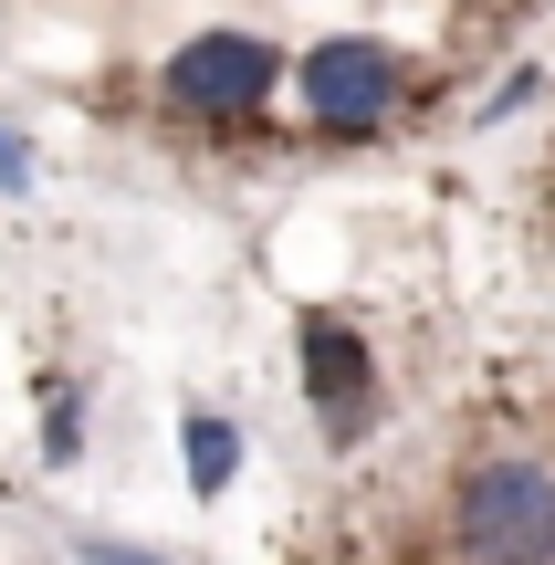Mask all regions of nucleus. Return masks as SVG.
<instances>
[{"label": "nucleus", "mask_w": 555, "mask_h": 565, "mask_svg": "<svg viewBox=\"0 0 555 565\" xmlns=\"http://www.w3.org/2000/svg\"><path fill=\"white\" fill-rule=\"evenodd\" d=\"M451 534L472 565H555V461H482L451 492Z\"/></svg>", "instance_id": "1"}, {"label": "nucleus", "mask_w": 555, "mask_h": 565, "mask_svg": "<svg viewBox=\"0 0 555 565\" xmlns=\"http://www.w3.org/2000/svg\"><path fill=\"white\" fill-rule=\"evenodd\" d=\"M293 95H305V126L314 137H377L409 95V63L367 32H335L314 53H293Z\"/></svg>", "instance_id": "2"}, {"label": "nucleus", "mask_w": 555, "mask_h": 565, "mask_svg": "<svg viewBox=\"0 0 555 565\" xmlns=\"http://www.w3.org/2000/svg\"><path fill=\"white\" fill-rule=\"evenodd\" d=\"M42 450H53V461H74V450H84V408H74V387H42Z\"/></svg>", "instance_id": "6"}, {"label": "nucleus", "mask_w": 555, "mask_h": 565, "mask_svg": "<svg viewBox=\"0 0 555 565\" xmlns=\"http://www.w3.org/2000/svg\"><path fill=\"white\" fill-rule=\"evenodd\" d=\"M273 84H284V53H273L263 32H189L179 53H168V105L179 116H252V105H273Z\"/></svg>", "instance_id": "3"}, {"label": "nucleus", "mask_w": 555, "mask_h": 565, "mask_svg": "<svg viewBox=\"0 0 555 565\" xmlns=\"http://www.w3.org/2000/svg\"><path fill=\"white\" fill-rule=\"evenodd\" d=\"M179 461H189V492H231V482H242V419L189 408V419H179Z\"/></svg>", "instance_id": "5"}, {"label": "nucleus", "mask_w": 555, "mask_h": 565, "mask_svg": "<svg viewBox=\"0 0 555 565\" xmlns=\"http://www.w3.org/2000/svg\"><path fill=\"white\" fill-rule=\"evenodd\" d=\"M293 356H305L314 429H325L335 450H356V440H367V419H377V345L356 335L346 315H305V324H293Z\"/></svg>", "instance_id": "4"}, {"label": "nucleus", "mask_w": 555, "mask_h": 565, "mask_svg": "<svg viewBox=\"0 0 555 565\" xmlns=\"http://www.w3.org/2000/svg\"><path fill=\"white\" fill-rule=\"evenodd\" d=\"M84 565H168V555H147V545H116V534H84Z\"/></svg>", "instance_id": "7"}, {"label": "nucleus", "mask_w": 555, "mask_h": 565, "mask_svg": "<svg viewBox=\"0 0 555 565\" xmlns=\"http://www.w3.org/2000/svg\"><path fill=\"white\" fill-rule=\"evenodd\" d=\"M0 189H32V147H21V126H0Z\"/></svg>", "instance_id": "8"}]
</instances>
